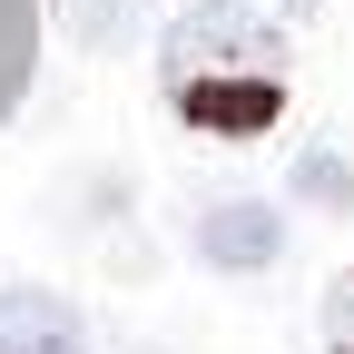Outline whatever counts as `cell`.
<instances>
[{
    "label": "cell",
    "mask_w": 354,
    "mask_h": 354,
    "mask_svg": "<svg viewBox=\"0 0 354 354\" xmlns=\"http://www.w3.org/2000/svg\"><path fill=\"white\" fill-rule=\"evenodd\" d=\"M167 88H187V79H276L286 69V39L276 20H256L246 0H207V10H187L167 30Z\"/></svg>",
    "instance_id": "6da1fadb"
},
{
    "label": "cell",
    "mask_w": 354,
    "mask_h": 354,
    "mask_svg": "<svg viewBox=\"0 0 354 354\" xmlns=\"http://www.w3.org/2000/svg\"><path fill=\"white\" fill-rule=\"evenodd\" d=\"M197 266H207V276H276V266H286V216L266 197L197 207Z\"/></svg>",
    "instance_id": "7a4b0ae2"
},
{
    "label": "cell",
    "mask_w": 354,
    "mask_h": 354,
    "mask_svg": "<svg viewBox=\"0 0 354 354\" xmlns=\"http://www.w3.org/2000/svg\"><path fill=\"white\" fill-rule=\"evenodd\" d=\"M177 109H187V128H207V138H256V128H276L286 79H187Z\"/></svg>",
    "instance_id": "3957f363"
},
{
    "label": "cell",
    "mask_w": 354,
    "mask_h": 354,
    "mask_svg": "<svg viewBox=\"0 0 354 354\" xmlns=\"http://www.w3.org/2000/svg\"><path fill=\"white\" fill-rule=\"evenodd\" d=\"M0 354H88V325L50 286H0Z\"/></svg>",
    "instance_id": "277c9868"
},
{
    "label": "cell",
    "mask_w": 354,
    "mask_h": 354,
    "mask_svg": "<svg viewBox=\"0 0 354 354\" xmlns=\"http://www.w3.org/2000/svg\"><path fill=\"white\" fill-rule=\"evenodd\" d=\"M30 59H39V0H0V118L20 109Z\"/></svg>",
    "instance_id": "5b68a950"
},
{
    "label": "cell",
    "mask_w": 354,
    "mask_h": 354,
    "mask_svg": "<svg viewBox=\"0 0 354 354\" xmlns=\"http://www.w3.org/2000/svg\"><path fill=\"white\" fill-rule=\"evenodd\" d=\"M295 197L315 207V216H344V207H354V167H344V148H305V158H295Z\"/></svg>",
    "instance_id": "8992f818"
},
{
    "label": "cell",
    "mask_w": 354,
    "mask_h": 354,
    "mask_svg": "<svg viewBox=\"0 0 354 354\" xmlns=\"http://www.w3.org/2000/svg\"><path fill=\"white\" fill-rule=\"evenodd\" d=\"M325 344H335V354H354V266L325 286Z\"/></svg>",
    "instance_id": "52a82bcc"
}]
</instances>
